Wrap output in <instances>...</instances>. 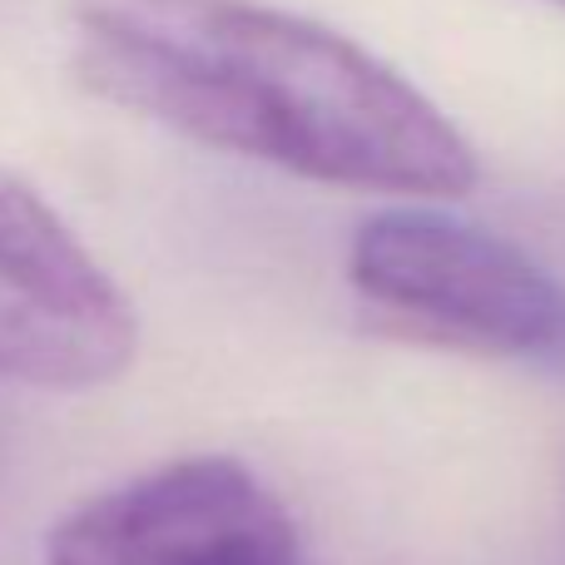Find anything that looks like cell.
I'll return each instance as SVG.
<instances>
[{
  "label": "cell",
  "instance_id": "2",
  "mask_svg": "<svg viewBox=\"0 0 565 565\" xmlns=\"http://www.w3.org/2000/svg\"><path fill=\"white\" fill-rule=\"evenodd\" d=\"M348 278L392 332L481 358L565 362V282L451 214H372L352 234Z\"/></svg>",
  "mask_w": 565,
  "mask_h": 565
},
{
  "label": "cell",
  "instance_id": "1",
  "mask_svg": "<svg viewBox=\"0 0 565 565\" xmlns=\"http://www.w3.org/2000/svg\"><path fill=\"white\" fill-rule=\"evenodd\" d=\"M95 99L218 154L358 194L461 199L467 135L358 40L258 0H70Z\"/></svg>",
  "mask_w": 565,
  "mask_h": 565
},
{
  "label": "cell",
  "instance_id": "4",
  "mask_svg": "<svg viewBox=\"0 0 565 565\" xmlns=\"http://www.w3.org/2000/svg\"><path fill=\"white\" fill-rule=\"evenodd\" d=\"M139 318L75 228L0 164V377L85 392L135 362Z\"/></svg>",
  "mask_w": 565,
  "mask_h": 565
},
{
  "label": "cell",
  "instance_id": "3",
  "mask_svg": "<svg viewBox=\"0 0 565 565\" xmlns=\"http://www.w3.org/2000/svg\"><path fill=\"white\" fill-rule=\"evenodd\" d=\"M45 565H312L298 521L238 457H179L50 526Z\"/></svg>",
  "mask_w": 565,
  "mask_h": 565
},
{
  "label": "cell",
  "instance_id": "5",
  "mask_svg": "<svg viewBox=\"0 0 565 565\" xmlns=\"http://www.w3.org/2000/svg\"><path fill=\"white\" fill-rule=\"evenodd\" d=\"M551 6H565V0H551Z\"/></svg>",
  "mask_w": 565,
  "mask_h": 565
}]
</instances>
